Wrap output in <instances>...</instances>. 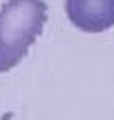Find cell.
I'll return each instance as SVG.
<instances>
[{"label":"cell","mask_w":114,"mask_h":120,"mask_svg":"<svg viewBox=\"0 0 114 120\" xmlns=\"http://www.w3.org/2000/svg\"><path fill=\"white\" fill-rule=\"evenodd\" d=\"M72 27L85 34H103L114 27V0H65Z\"/></svg>","instance_id":"obj_2"},{"label":"cell","mask_w":114,"mask_h":120,"mask_svg":"<svg viewBox=\"0 0 114 120\" xmlns=\"http://www.w3.org/2000/svg\"><path fill=\"white\" fill-rule=\"evenodd\" d=\"M11 116L13 113H4V116H0V120H11Z\"/></svg>","instance_id":"obj_3"},{"label":"cell","mask_w":114,"mask_h":120,"mask_svg":"<svg viewBox=\"0 0 114 120\" xmlns=\"http://www.w3.org/2000/svg\"><path fill=\"white\" fill-rule=\"evenodd\" d=\"M45 0H7L0 7V73L22 62L47 25Z\"/></svg>","instance_id":"obj_1"}]
</instances>
